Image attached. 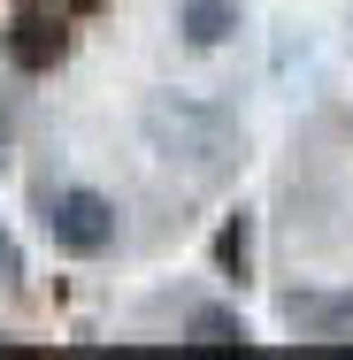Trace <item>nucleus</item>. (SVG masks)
Masks as SVG:
<instances>
[{
	"label": "nucleus",
	"instance_id": "20e7f679",
	"mask_svg": "<svg viewBox=\"0 0 353 360\" xmlns=\"http://www.w3.org/2000/svg\"><path fill=\"white\" fill-rule=\"evenodd\" d=\"M284 322L307 330V338H323V345H353V291H292Z\"/></svg>",
	"mask_w": 353,
	"mask_h": 360
},
{
	"label": "nucleus",
	"instance_id": "39448f33",
	"mask_svg": "<svg viewBox=\"0 0 353 360\" xmlns=\"http://www.w3.org/2000/svg\"><path fill=\"white\" fill-rule=\"evenodd\" d=\"M185 345H200V353H246L254 345V330H246V314H230V307H192L185 314Z\"/></svg>",
	"mask_w": 353,
	"mask_h": 360
},
{
	"label": "nucleus",
	"instance_id": "1a4fd4ad",
	"mask_svg": "<svg viewBox=\"0 0 353 360\" xmlns=\"http://www.w3.org/2000/svg\"><path fill=\"white\" fill-rule=\"evenodd\" d=\"M0 146H8V100H0Z\"/></svg>",
	"mask_w": 353,
	"mask_h": 360
},
{
	"label": "nucleus",
	"instance_id": "423d86ee",
	"mask_svg": "<svg viewBox=\"0 0 353 360\" xmlns=\"http://www.w3.org/2000/svg\"><path fill=\"white\" fill-rule=\"evenodd\" d=\"M177 31H185V46H223L238 31V0H185L177 8Z\"/></svg>",
	"mask_w": 353,
	"mask_h": 360
},
{
	"label": "nucleus",
	"instance_id": "6e6552de",
	"mask_svg": "<svg viewBox=\"0 0 353 360\" xmlns=\"http://www.w3.org/2000/svg\"><path fill=\"white\" fill-rule=\"evenodd\" d=\"M54 8H62V15H100L108 0H54Z\"/></svg>",
	"mask_w": 353,
	"mask_h": 360
},
{
	"label": "nucleus",
	"instance_id": "0eeeda50",
	"mask_svg": "<svg viewBox=\"0 0 353 360\" xmlns=\"http://www.w3.org/2000/svg\"><path fill=\"white\" fill-rule=\"evenodd\" d=\"M215 269H223L230 284H246V269H254V215H230L215 230Z\"/></svg>",
	"mask_w": 353,
	"mask_h": 360
},
{
	"label": "nucleus",
	"instance_id": "7ed1b4c3",
	"mask_svg": "<svg viewBox=\"0 0 353 360\" xmlns=\"http://www.w3.org/2000/svg\"><path fill=\"white\" fill-rule=\"evenodd\" d=\"M8 62L16 70H62L70 62V15L47 0V8H16L8 15Z\"/></svg>",
	"mask_w": 353,
	"mask_h": 360
},
{
	"label": "nucleus",
	"instance_id": "f257e3e1",
	"mask_svg": "<svg viewBox=\"0 0 353 360\" xmlns=\"http://www.w3.org/2000/svg\"><path fill=\"white\" fill-rule=\"evenodd\" d=\"M139 123H146V146L161 161H185L192 176L230 169V153H238V123L223 108H208V100H192V92H154Z\"/></svg>",
	"mask_w": 353,
	"mask_h": 360
},
{
	"label": "nucleus",
	"instance_id": "f03ea898",
	"mask_svg": "<svg viewBox=\"0 0 353 360\" xmlns=\"http://www.w3.org/2000/svg\"><path fill=\"white\" fill-rule=\"evenodd\" d=\"M39 222H47V238H54L62 253H85V261L116 245V207H108L100 192H85V184H70V192H47Z\"/></svg>",
	"mask_w": 353,
	"mask_h": 360
}]
</instances>
